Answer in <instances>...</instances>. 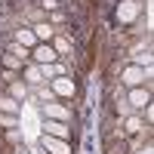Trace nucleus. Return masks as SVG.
<instances>
[{"label": "nucleus", "instance_id": "1", "mask_svg": "<svg viewBox=\"0 0 154 154\" xmlns=\"http://www.w3.org/2000/svg\"><path fill=\"white\" fill-rule=\"evenodd\" d=\"M120 83L123 86H151V71H145V68H139V65H126L123 71H120Z\"/></svg>", "mask_w": 154, "mask_h": 154}, {"label": "nucleus", "instance_id": "2", "mask_svg": "<svg viewBox=\"0 0 154 154\" xmlns=\"http://www.w3.org/2000/svg\"><path fill=\"white\" fill-rule=\"evenodd\" d=\"M126 105L133 111H142L145 105H151V86H133L126 93Z\"/></svg>", "mask_w": 154, "mask_h": 154}, {"label": "nucleus", "instance_id": "3", "mask_svg": "<svg viewBox=\"0 0 154 154\" xmlns=\"http://www.w3.org/2000/svg\"><path fill=\"white\" fill-rule=\"evenodd\" d=\"M31 59H34V65H53V62H59V53L49 43H37L31 49Z\"/></svg>", "mask_w": 154, "mask_h": 154}, {"label": "nucleus", "instance_id": "4", "mask_svg": "<svg viewBox=\"0 0 154 154\" xmlns=\"http://www.w3.org/2000/svg\"><path fill=\"white\" fill-rule=\"evenodd\" d=\"M49 86H53V93H56V99H71L74 93H77V86H74V80L71 77H53V80H49Z\"/></svg>", "mask_w": 154, "mask_h": 154}, {"label": "nucleus", "instance_id": "5", "mask_svg": "<svg viewBox=\"0 0 154 154\" xmlns=\"http://www.w3.org/2000/svg\"><path fill=\"white\" fill-rule=\"evenodd\" d=\"M40 126H43V133H46V136L65 139V142L71 139V126H68L65 120H46V117H43V123H40Z\"/></svg>", "mask_w": 154, "mask_h": 154}, {"label": "nucleus", "instance_id": "6", "mask_svg": "<svg viewBox=\"0 0 154 154\" xmlns=\"http://www.w3.org/2000/svg\"><path fill=\"white\" fill-rule=\"evenodd\" d=\"M40 111L46 120H65V123L71 120V111L65 105H59V102H46V105H40Z\"/></svg>", "mask_w": 154, "mask_h": 154}, {"label": "nucleus", "instance_id": "7", "mask_svg": "<svg viewBox=\"0 0 154 154\" xmlns=\"http://www.w3.org/2000/svg\"><path fill=\"white\" fill-rule=\"evenodd\" d=\"M40 139H43V151H46V154H74L65 139H56V136H46V133H43Z\"/></svg>", "mask_w": 154, "mask_h": 154}, {"label": "nucleus", "instance_id": "8", "mask_svg": "<svg viewBox=\"0 0 154 154\" xmlns=\"http://www.w3.org/2000/svg\"><path fill=\"white\" fill-rule=\"evenodd\" d=\"M31 31H34V37H37V43H49V40L56 37V28H53L49 22H34Z\"/></svg>", "mask_w": 154, "mask_h": 154}, {"label": "nucleus", "instance_id": "9", "mask_svg": "<svg viewBox=\"0 0 154 154\" xmlns=\"http://www.w3.org/2000/svg\"><path fill=\"white\" fill-rule=\"evenodd\" d=\"M6 86H9V96L16 99V102H25V99L31 96V89H28V83H25L22 77H16V80H9Z\"/></svg>", "mask_w": 154, "mask_h": 154}, {"label": "nucleus", "instance_id": "10", "mask_svg": "<svg viewBox=\"0 0 154 154\" xmlns=\"http://www.w3.org/2000/svg\"><path fill=\"white\" fill-rule=\"evenodd\" d=\"M12 40H16L19 46H25V49H34V46H37V37H34V31H31V28H16Z\"/></svg>", "mask_w": 154, "mask_h": 154}, {"label": "nucleus", "instance_id": "11", "mask_svg": "<svg viewBox=\"0 0 154 154\" xmlns=\"http://www.w3.org/2000/svg\"><path fill=\"white\" fill-rule=\"evenodd\" d=\"M136 16H139V3H133V0H123L117 6V19L120 22H133Z\"/></svg>", "mask_w": 154, "mask_h": 154}, {"label": "nucleus", "instance_id": "12", "mask_svg": "<svg viewBox=\"0 0 154 154\" xmlns=\"http://www.w3.org/2000/svg\"><path fill=\"white\" fill-rule=\"evenodd\" d=\"M31 93L37 96V102L40 105H46V102H56V93H53V86H46V83H34Z\"/></svg>", "mask_w": 154, "mask_h": 154}, {"label": "nucleus", "instance_id": "13", "mask_svg": "<svg viewBox=\"0 0 154 154\" xmlns=\"http://www.w3.org/2000/svg\"><path fill=\"white\" fill-rule=\"evenodd\" d=\"M19 111H22V102H16L9 93L0 96V114H19Z\"/></svg>", "mask_w": 154, "mask_h": 154}, {"label": "nucleus", "instance_id": "14", "mask_svg": "<svg viewBox=\"0 0 154 154\" xmlns=\"http://www.w3.org/2000/svg\"><path fill=\"white\" fill-rule=\"evenodd\" d=\"M65 74V68L59 65V62H53V65H40V77H43V83L46 80H53V77H62Z\"/></svg>", "mask_w": 154, "mask_h": 154}, {"label": "nucleus", "instance_id": "15", "mask_svg": "<svg viewBox=\"0 0 154 154\" xmlns=\"http://www.w3.org/2000/svg\"><path fill=\"white\" fill-rule=\"evenodd\" d=\"M25 80H28L31 86H34V83H43V77H40V65H34V62H31V65H25Z\"/></svg>", "mask_w": 154, "mask_h": 154}, {"label": "nucleus", "instance_id": "16", "mask_svg": "<svg viewBox=\"0 0 154 154\" xmlns=\"http://www.w3.org/2000/svg\"><path fill=\"white\" fill-rule=\"evenodd\" d=\"M49 46H53V49H56L59 56H65L68 49H71V43H68V37H62V34H56L53 40H49Z\"/></svg>", "mask_w": 154, "mask_h": 154}, {"label": "nucleus", "instance_id": "17", "mask_svg": "<svg viewBox=\"0 0 154 154\" xmlns=\"http://www.w3.org/2000/svg\"><path fill=\"white\" fill-rule=\"evenodd\" d=\"M22 65H25L22 59H16L12 53H3V68H6V71H16V68H22Z\"/></svg>", "mask_w": 154, "mask_h": 154}, {"label": "nucleus", "instance_id": "18", "mask_svg": "<svg viewBox=\"0 0 154 154\" xmlns=\"http://www.w3.org/2000/svg\"><path fill=\"white\" fill-rule=\"evenodd\" d=\"M6 53H12V56H16V59H22V62H25V59L31 56V49H25V46H19V43H12V46L6 49Z\"/></svg>", "mask_w": 154, "mask_h": 154}, {"label": "nucleus", "instance_id": "19", "mask_svg": "<svg viewBox=\"0 0 154 154\" xmlns=\"http://www.w3.org/2000/svg\"><path fill=\"white\" fill-rule=\"evenodd\" d=\"M126 130H130V133H142V130H145V123L139 120L136 114H130V120H126Z\"/></svg>", "mask_w": 154, "mask_h": 154}, {"label": "nucleus", "instance_id": "20", "mask_svg": "<svg viewBox=\"0 0 154 154\" xmlns=\"http://www.w3.org/2000/svg\"><path fill=\"white\" fill-rule=\"evenodd\" d=\"M16 117H19V114H0V126H3V130H12V126L19 123Z\"/></svg>", "mask_w": 154, "mask_h": 154}, {"label": "nucleus", "instance_id": "21", "mask_svg": "<svg viewBox=\"0 0 154 154\" xmlns=\"http://www.w3.org/2000/svg\"><path fill=\"white\" fill-rule=\"evenodd\" d=\"M6 139H9L12 145H19V142H22V133L16 130V126H12V130H6Z\"/></svg>", "mask_w": 154, "mask_h": 154}, {"label": "nucleus", "instance_id": "22", "mask_svg": "<svg viewBox=\"0 0 154 154\" xmlns=\"http://www.w3.org/2000/svg\"><path fill=\"white\" fill-rule=\"evenodd\" d=\"M117 111L123 114V117H130V114H136V111H133L130 105H126V99H120V102H117Z\"/></svg>", "mask_w": 154, "mask_h": 154}, {"label": "nucleus", "instance_id": "23", "mask_svg": "<svg viewBox=\"0 0 154 154\" xmlns=\"http://www.w3.org/2000/svg\"><path fill=\"white\" fill-rule=\"evenodd\" d=\"M142 111H145V120H148V123H151V120H154V108H151V105H145V108H142Z\"/></svg>", "mask_w": 154, "mask_h": 154}, {"label": "nucleus", "instance_id": "24", "mask_svg": "<svg viewBox=\"0 0 154 154\" xmlns=\"http://www.w3.org/2000/svg\"><path fill=\"white\" fill-rule=\"evenodd\" d=\"M0 77H3V80L9 83V80H16V77H19V74H16V71H3V74H0Z\"/></svg>", "mask_w": 154, "mask_h": 154}, {"label": "nucleus", "instance_id": "25", "mask_svg": "<svg viewBox=\"0 0 154 154\" xmlns=\"http://www.w3.org/2000/svg\"><path fill=\"white\" fill-rule=\"evenodd\" d=\"M139 154H151V148H142V151H139Z\"/></svg>", "mask_w": 154, "mask_h": 154}]
</instances>
